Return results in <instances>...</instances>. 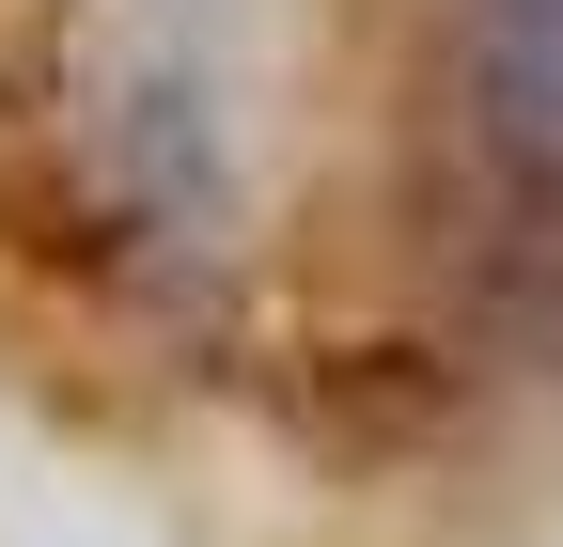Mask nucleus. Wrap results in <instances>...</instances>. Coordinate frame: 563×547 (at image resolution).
I'll return each mask as SVG.
<instances>
[{
    "mask_svg": "<svg viewBox=\"0 0 563 547\" xmlns=\"http://www.w3.org/2000/svg\"><path fill=\"white\" fill-rule=\"evenodd\" d=\"M95 235L141 282H203L251 235V79L203 0H110L79 32V110H63Z\"/></svg>",
    "mask_w": 563,
    "mask_h": 547,
    "instance_id": "f257e3e1",
    "label": "nucleus"
}]
</instances>
